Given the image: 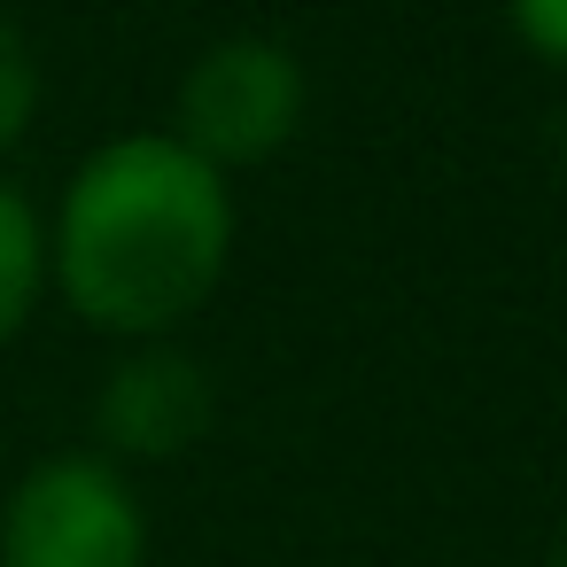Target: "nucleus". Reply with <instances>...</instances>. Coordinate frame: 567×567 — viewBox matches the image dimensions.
<instances>
[{"instance_id": "obj_1", "label": "nucleus", "mask_w": 567, "mask_h": 567, "mask_svg": "<svg viewBox=\"0 0 567 567\" xmlns=\"http://www.w3.org/2000/svg\"><path fill=\"white\" fill-rule=\"evenodd\" d=\"M234 265V187L172 133L102 141L55 210L48 272L63 303L102 327L156 342L195 319Z\"/></svg>"}, {"instance_id": "obj_2", "label": "nucleus", "mask_w": 567, "mask_h": 567, "mask_svg": "<svg viewBox=\"0 0 567 567\" xmlns=\"http://www.w3.org/2000/svg\"><path fill=\"white\" fill-rule=\"evenodd\" d=\"M0 567H148V513L117 458H40L0 505Z\"/></svg>"}, {"instance_id": "obj_3", "label": "nucleus", "mask_w": 567, "mask_h": 567, "mask_svg": "<svg viewBox=\"0 0 567 567\" xmlns=\"http://www.w3.org/2000/svg\"><path fill=\"white\" fill-rule=\"evenodd\" d=\"M303 102H311L303 63L265 32H234V40H210L187 63L172 141L195 148L210 172H241V164L280 156L303 133Z\"/></svg>"}, {"instance_id": "obj_4", "label": "nucleus", "mask_w": 567, "mask_h": 567, "mask_svg": "<svg viewBox=\"0 0 567 567\" xmlns=\"http://www.w3.org/2000/svg\"><path fill=\"white\" fill-rule=\"evenodd\" d=\"M210 412V373L172 342H141L133 358H117L94 396V427L117 458H179L187 443H203Z\"/></svg>"}, {"instance_id": "obj_5", "label": "nucleus", "mask_w": 567, "mask_h": 567, "mask_svg": "<svg viewBox=\"0 0 567 567\" xmlns=\"http://www.w3.org/2000/svg\"><path fill=\"white\" fill-rule=\"evenodd\" d=\"M40 288H48V226L9 179H0V342L32 319Z\"/></svg>"}, {"instance_id": "obj_6", "label": "nucleus", "mask_w": 567, "mask_h": 567, "mask_svg": "<svg viewBox=\"0 0 567 567\" xmlns=\"http://www.w3.org/2000/svg\"><path fill=\"white\" fill-rule=\"evenodd\" d=\"M40 117V55L24 40V24L0 17V148H17Z\"/></svg>"}, {"instance_id": "obj_7", "label": "nucleus", "mask_w": 567, "mask_h": 567, "mask_svg": "<svg viewBox=\"0 0 567 567\" xmlns=\"http://www.w3.org/2000/svg\"><path fill=\"white\" fill-rule=\"evenodd\" d=\"M505 24L536 63L567 71V0H505Z\"/></svg>"}, {"instance_id": "obj_8", "label": "nucleus", "mask_w": 567, "mask_h": 567, "mask_svg": "<svg viewBox=\"0 0 567 567\" xmlns=\"http://www.w3.org/2000/svg\"><path fill=\"white\" fill-rule=\"evenodd\" d=\"M544 567H567V544H559V551H551V559H544Z\"/></svg>"}]
</instances>
